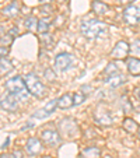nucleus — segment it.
Returning a JSON list of instances; mask_svg holds the SVG:
<instances>
[{"instance_id":"obj_1","label":"nucleus","mask_w":140,"mask_h":158,"mask_svg":"<svg viewBox=\"0 0 140 158\" xmlns=\"http://www.w3.org/2000/svg\"><path fill=\"white\" fill-rule=\"evenodd\" d=\"M81 34L87 39H98L101 36H107L108 34V25L104 21L95 20V18H90L81 23Z\"/></svg>"},{"instance_id":"obj_2","label":"nucleus","mask_w":140,"mask_h":158,"mask_svg":"<svg viewBox=\"0 0 140 158\" xmlns=\"http://www.w3.org/2000/svg\"><path fill=\"white\" fill-rule=\"evenodd\" d=\"M6 88H7V93L13 94L18 101H25L28 98V94H30L27 85H25V81L20 76H15V77L7 80Z\"/></svg>"},{"instance_id":"obj_3","label":"nucleus","mask_w":140,"mask_h":158,"mask_svg":"<svg viewBox=\"0 0 140 158\" xmlns=\"http://www.w3.org/2000/svg\"><path fill=\"white\" fill-rule=\"evenodd\" d=\"M24 81H25V85H27L30 94L38 97V98H42V97L46 95V87L42 84V81L34 73H28L24 77Z\"/></svg>"},{"instance_id":"obj_4","label":"nucleus","mask_w":140,"mask_h":158,"mask_svg":"<svg viewBox=\"0 0 140 158\" xmlns=\"http://www.w3.org/2000/svg\"><path fill=\"white\" fill-rule=\"evenodd\" d=\"M73 63V56L67 52H62L55 57V69L59 70V72H65L67 70Z\"/></svg>"},{"instance_id":"obj_5","label":"nucleus","mask_w":140,"mask_h":158,"mask_svg":"<svg viewBox=\"0 0 140 158\" xmlns=\"http://www.w3.org/2000/svg\"><path fill=\"white\" fill-rule=\"evenodd\" d=\"M123 20L128 25H137L140 21V9L136 6H129L123 11Z\"/></svg>"},{"instance_id":"obj_6","label":"nucleus","mask_w":140,"mask_h":158,"mask_svg":"<svg viewBox=\"0 0 140 158\" xmlns=\"http://www.w3.org/2000/svg\"><path fill=\"white\" fill-rule=\"evenodd\" d=\"M129 52H130V46H129L128 42L119 41L115 45V48L112 49V52H111V57H112V59H116V60L125 59V57L129 55Z\"/></svg>"},{"instance_id":"obj_7","label":"nucleus","mask_w":140,"mask_h":158,"mask_svg":"<svg viewBox=\"0 0 140 158\" xmlns=\"http://www.w3.org/2000/svg\"><path fill=\"white\" fill-rule=\"evenodd\" d=\"M42 136V141H44L46 146H51V147H55L57 144H60V134L57 133L56 130L53 129H46L41 133Z\"/></svg>"},{"instance_id":"obj_8","label":"nucleus","mask_w":140,"mask_h":158,"mask_svg":"<svg viewBox=\"0 0 140 158\" xmlns=\"http://www.w3.org/2000/svg\"><path fill=\"white\" fill-rule=\"evenodd\" d=\"M0 106L3 108L4 110H9V112H14L18 109V99L15 98L13 94L7 93L6 95L2 97L0 99Z\"/></svg>"},{"instance_id":"obj_9","label":"nucleus","mask_w":140,"mask_h":158,"mask_svg":"<svg viewBox=\"0 0 140 158\" xmlns=\"http://www.w3.org/2000/svg\"><path fill=\"white\" fill-rule=\"evenodd\" d=\"M42 143L39 141V139L36 137H30L27 141V144H25V150H27V152L30 155H38L39 152L42 151Z\"/></svg>"},{"instance_id":"obj_10","label":"nucleus","mask_w":140,"mask_h":158,"mask_svg":"<svg viewBox=\"0 0 140 158\" xmlns=\"http://www.w3.org/2000/svg\"><path fill=\"white\" fill-rule=\"evenodd\" d=\"M91 10L97 15H105L109 13V6L102 0H94L91 3Z\"/></svg>"},{"instance_id":"obj_11","label":"nucleus","mask_w":140,"mask_h":158,"mask_svg":"<svg viewBox=\"0 0 140 158\" xmlns=\"http://www.w3.org/2000/svg\"><path fill=\"white\" fill-rule=\"evenodd\" d=\"M126 64H128V72L132 76H140V59L139 57H129Z\"/></svg>"},{"instance_id":"obj_12","label":"nucleus","mask_w":140,"mask_h":158,"mask_svg":"<svg viewBox=\"0 0 140 158\" xmlns=\"http://www.w3.org/2000/svg\"><path fill=\"white\" fill-rule=\"evenodd\" d=\"M74 105L73 102V94H63L59 99H57V108L60 109H69V108H72Z\"/></svg>"},{"instance_id":"obj_13","label":"nucleus","mask_w":140,"mask_h":158,"mask_svg":"<svg viewBox=\"0 0 140 158\" xmlns=\"http://www.w3.org/2000/svg\"><path fill=\"white\" fill-rule=\"evenodd\" d=\"M101 157V150L98 147H86L80 152V158H100Z\"/></svg>"},{"instance_id":"obj_14","label":"nucleus","mask_w":140,"mask_h":158,"mask_svg":"<svg viewBox=\"0 0 140 158\" xmlns=\"http://www.w3.org/2000/svg\"><path fill=\"white\" fill-rule=\"evenodd\" d=\"M18 13H20V9H18L17 2H13V3H10L9 6H6L3 9V14L9 18H15L18 15Z\"/></svg>"},{"instance_id":"obj_15","label":"nucleus","mask_w":140,"mask_h":158,"mask_svg":"<svg viewBox=\"0 0 140 158\" xmlns=\"http://www.w3.org/2000/svg\"><path fill=\"white\" fill-rule=\"evenodd\" d=\"M126 81V78H125V76L123 74H115V76H111V77H108V80H105V83L108 84L109 87H119V85H122L123 83Z\"/></svg>"},{"instance_id":"obj_16","label":"nucleus","mask_w":140,"mask_h":158,"mask_svg":"<svg viewBox=\"0 0 140 158\" xmlns=\"http://www.w3.org/2000/svg\"><path fill=\"white\" fill-rule=\"evenodd\" d=\"M95 122L102 126H109L113 123V119L108 112H102V114H95Z\"/></svg>"},{"instance_id":"obj_17","label":"nucleus","mask_w":140,"mask_h":158,"mask_svg":"<svg viewBox=\"0 0 140 158\" xmlns=\"http://www.w3.org/2000/svg\"><path fill=\"white\" fill-rule=\"evenodd\" d=\"M123 129H125L126 131H129V133H136L137 130H139V125H137V122H134L132 118H126L125 120H123Z\"/></svg>"},{"instance_id":"obj_18","label":"nucleus","mask_w":140,"mask_h":158,"mask_svg":"<svg viewBox=\"0 0 140 158\" xmlns=\"http://www.w3.org/2000/svg\"><path fill=\"white\" fill-rule=\"evenodd\" d=\"M13 69V63L6 57H0V76H4Z\"/></svg>"},{"instance_id":"obj_19","label":"nucleus","mask_w":140,"mask_h":158,"mask_svg":"<svg viewBox=\"0 0 140 158\" xmlns=\"http://www.w3.org/2000/svg\"><path fill=\"white\" fill-rule=\"evenodd\" d=\"M38 21L39 20H36L34 15H30V17L25 18L24 25H25V28H27V30L32 31V30H35V28H38Z\"/></svg>"},{"instance_id":"obj_20","label":"nucleus","mask_w":140,"mask_h":158,"mask_svg":"<svg viewBox=\"0 0 140 158\" xmlns=\"http://www.w3.org/2000/svg\"><path fill=\"white\" fill-rule=\"evenodd\" d=\"M38 32L39 34H46L49 30V21L48 20H45V18H42V20L38 21Z\"/></svg>"},{"instance_id":"obj_21","label":"nucleus","mask_w":140,"mask_h":158,"mask_svg":"<svg viewBox=\"0 0 140 158\" xmlns=\"http://www.w3.org/2000/svg\"><path fill=\"white\" fill-rule=\"evenodd\" d=\"M130 52L133 53V56L140 57V39H134L130 45Z\"/></svg>"},{"instance_id":"obj_22","label":"nucleus","mask_w":140,"mask_h":158,"mask_svg":"<svg viewBox=\"0 0 140 158\" xmlns=\"http://www.w3.org/2000/svg\"><path fill=\"white\" fill-rule=\"evenodd\" d=\"M84 99H86V94L80 93V91H77V93L73 94V102H74V105H80V104H83Z\"/></svg>"},{"instance_id":"obj_23","label":"nucleus","mask_w":140,"mask_h":158,"mask_svg":"<svg viewBox=\"0 0 140 158\" xmlns=\"http://www.w3.org/2000/svg\"><path fill=\"white\" fill-rule=\"evenodd\" d=\"M104 74L109 76V77H111V74H112V76L118 74V69H116V64H113V63H109V64L107 66V69L104 70Z\"/></svg>"},{"instance_id":"obj_24","label":"nucleus","mask_w":140,"mask_h":158,"mask_svg":"<svg viewBox=\"0 0 140 158\" xmlns=\"http://www.w3.org/2000/svg\"><path fill=\"white\" fill-rule=\"evenodd\" d=\"M49 112L45 108H42V109H39V110H36L35 114L32 115V118H35V119H44V118H48L49 116Z\"/></svg>"},{"instance_id":"obj_25","label":"nucleus","mask_w":140,"mask_h":158,"mask_svg":"<svg viewBox=\"0 0 140 158\" xmlns=\"http://www.w3.org/2000/svg\"><path fill=\"white\" fill-rule=\"evenodd\" d=\"M10 158H24V154H23V151H21V150H15V151L11 152Z\"/></svg>"},{"instance_id":"obj_26","label":"nucleus","mask_w":140,"mask_h":158,"mask_svg":"<svg viewBox=\"0 0 140 158\" xmlns=\"http://www.w3.org/2000/svg\"><path fill=\"white\" fill-rule=\"evenodd\" d=\"M6 55H9V48H6V46H0V57H4Z\"/></svg>"},{"instance_id":"obj_27","label":"nucleus","mask_w":140,"mask_h":158,"mask_svg":"<svg viewBox=\"0 0 140 158\" xmlns=\"http://www.w3.org/2000/svg\"><path fill=\"white\" fill-rule=\"evenodd\" d=\"M32 123H27V126H24V127H23V129H21V130H27V129H30V127H32Z\"/></svg>"},{"instance_id":"obj_28","label":"nucleus","mask_w":140,"mask_h":158,"mask_svg":"<svg viewBox=\"0 0 140 158\" xmlns=\"http://www.w3.org/2000/svg\"><path fill=\"white\" fill-rule=\"evenodd\" d=\"M132 2H134V0H121L122 4H129V3H132Z\"/></svg>"},{"instance_id":"obj_29","label":"nucleus","mask_w":140,"mask_h":158,"mask_svg":"<svg viewBox=\"0 0 140 158\" xmlns=\"http://www.w3.org/2000/svg\"><path fill=\"white\" fill-rule=\"evenodd\" d=\"M0 158H10V155L9 154H2L0 155Z\"/></svg>"},{"instance_id":"obj_30","label":"nucleus","mask_w":140,"mask_h":158,"mask_svg":"<svg viewBox=\"0 0 140 158\" xmlns=\"http://www.w3.org/2000/svg\"><path fill=\"white\" fill-rule=\"evenodd\" d=\"M42 3H45V4H49V2H51V0H41Z\"/></svg>"},{"instance_id":"obj_31","label":"nucleus","mask_w":140,"mask_h":158,"mask_svg":"<svg viewBox=\"0 0 140 158\" xmlns=\"http://www.w3.org/2000/svg\"><path fill=\"white\" fill-rule=\"evenodd\" d=\"M56 2H63V0H56Z\"/></svg>"},{"instance_id":"obj_32","label":"nucleus","mask_w":140,"mask_h":158,"mask_svg":"<svg viewBox=\"0 0 140 158\" xmlns=\"http://www.w3.org/2000/svg\"><path fill=\"white\" fill-rule=\"evenodd\" d=\"M44 158H52V157H44Z\"/></svg>"},{"instance_id":"obj_33","label":"nucleus","mask_w":140,"mask_h":158,"mask_svg":"<svg viewBox=\"0 0 140 158\" xmlns=\"http://www.w3.org/2000/svg\"><path fill=\"white\" fill-rule=\"evenodd\" d=\"M139 98H140V91H139Z\"/></svg>"},{"instance_id":"obj_34","label":"nucleus","mask_w":140,"mask_h":158,"mask_svg":"<svg viewBox=\"0 0 140 158\" xmlns=\"http://www.w3.org/2000/svg\"><path fill=\"white\" fill-rule=\"evenodd\" d=\"M139 139H140V131H139Z\"/></svg>"},{"instance_id":"obj_35","label":"nucleus","mask_w":140,"mask_h":158,"mask_svg":"<svg viewBox=\"0 0 140 158\" xmlns=\"http://www.w3.org/2000/svg\"><path fill=\"white\" fill-rule=\"evenodd\" d=\"M105 158H111V157H105Z\"/></svg>"}]
</instances>
